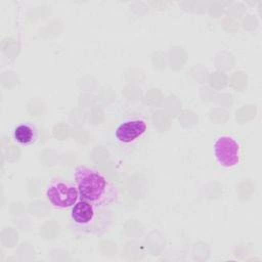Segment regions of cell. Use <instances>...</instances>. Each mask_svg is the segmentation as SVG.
Instances as JSON below:
<instances>
[{"instance_id": "6da1fadb", "label": "cell", "mask_w": 262, "mask_h": 262, "mask_svg": "<svg viewBox=\"0 0 262 262\" xmlns=\"http://www.w3.org/2000/svg\"><path fill=\"white\" fill-rule=\"evenodd\" d=\"M74 179L81 200L105 209L120 203L117 186L100 171L81 165L76 167Z\"/></svg>"}, {"instance_id": "7a4b0ae2", "label": "cell", "mask_w": 262, "mask_h": 262, "mask_svg": "<svg viewBox=\"0 0 262 262\" xmlns=\"http://www.w3.org/2000/svg\"><path fill=\"white\" fill-rule=\"evenodd\" d=\"M112 223L113 214L110 209L99 208L81 199L71 208L70 224L79 234L100 236L108 231Z\"/></svg>"}, {"instance_id": "3957f363", "label": "cell", "mask_w": 262, "mask_h": 262, "mask_svg": "<svg viewBox=\"0 0 262 262\" xmlns=\"http://www.w3.org/2000/svg\"><path fill=\"white\" fill-rule=\"evenodd\" d=\"M45 195L48 203L56 209H70L79 201V191L76 184L55 179L49 182Z\"/></svg>"}, {"instance_id": "277c9868", "label": "cell", "mask_w": 262, "mask_h": 262, "mask_svg": "<svg viewBox=\"0 0 262 262\" xmlns=\"http://www.w3.org/2000/svg\"><path fill=\"white\" fill-rule=\"evenodd\" d=\"M213 152L217 163L223 168L235 167L241 160V146L228 135H222L215 140Z\"/></svg>"}, {"instance_id": "5b68a950", "label": "cell", "mask_w": 262, "mask_h": 262, "mask_svg": "<svg viewBox=\"0 0 262 262\" xmlns=\"http://www.w3.org/2000/svg\"><path fill=\"white\" fill-rule=\"evenodd\" d=\"M146 123L141 119L127 120L115 130V137L122 143H130L141 137L146 131Z\"/></svg>"}, {"instance_id": "8992f818", "label": "cell", "mask_w": 262, "mask_h": 262, "mask_svg": "<svg viewBox=\"0 0 262 262\" xmlns=\"http://www.w3.org/2000/svg\"><path fill=\"white\" fill-rule=\"evenodd\" d=\"M38 138V128L31 122L19 123L12 130L13 141L20 146H31L37 142Z\"/></svg>"}]
</instances>
